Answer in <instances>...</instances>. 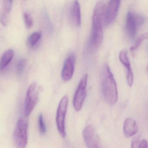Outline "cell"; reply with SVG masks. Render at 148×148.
<instances>
[{
	"label": "cell",
	"mask_w": 148,
	"mask_h": 148,
	"mask_svg": "<svg viewBox=\"0 0 148 148\" xmlns=\"http://www.w3.org/2000/svg\"><path fill=\"white\" fill-rule=\"evenodd\" d=\"M106 6L104 1H99L93 11L91 31L89 40V45L92 50L98 49L103 42V17Z\"/></svg>",
	"instance_id": "1"
},
{
	"label": "cell",
	"mask_w": 148,
	"mask_h": 148,
	"mask_svg": "<svg viewBox=\"0 0 148 148\" xmlns=\"http://www.w3.org/2000/svg\"><path fill=\"white\" fill-rule=\"evenodd\" d=\"M101 88L106 102L110 105H113L118 99L116 83L113 74L107 64L103 67L101 73Z\"/></svg>",
	"instance_id": "2"
},
{
	"label": "cell",
	"mask_w": 148,
	"mask_h": 148,
	"mask_svg": "<svg viewBox=\"0 0 148 148\" xmlns=\"http://www.w3.org/2000/svg\"><path fill=\"white\" fill-rule=\"evenodd\" d=\"M41 88L36 82H32L29 86L25 102V114L28 116L38 103L40 99Z\"/></svg>",
	"instance_id": "3"
},
{
	"label": "cell",
	"mask_w": 148,
	"mask_h": 148,
	"mask_svg": "<svg viewBox=\"0 0 148 148\" xmlns=\"http://www.w3.org/2000/svg\"><path fill=\"white\" fill-rule=\"evenodd\" d=\"M27 121L23 118L18 119L14 134V144L17 148H25L27 143Z\"/></svg>",
	"instance_id": "4"
},
{
	"label": "cell",
	"mask_w": 148,
	"mask_h": 148,
	"mask_svg": "<svg viewBox=\"0 0 148 148\" xmlns=\"http://www.w3.org/2000/svg\"><path fill=\"white\" fill-rule=\"evenodd\" d=\"M145 20L141 15L132 12L127 13L125 19V30L129 38H135L138 28L144 23Z\"/></svg>",
	"instance_id": "5"
},
{
	"label": "cell",
	"mask_w": 148,
	"mask_h": 148,
	"mask_svg": "<svg viewBox=\"0 0 148 148\" xmlns=\"http://www.w3.org/2000/svg\"><path fill=\"white\" fill-rule=\"evenodd\" d=\"M68 104V97L64 96L59 104L56 114V123L58 131L62 137H65L66 135L65 131L66 115Z\"/></svg>",
	"instance_id": "6"
},
{
	"label": "cell",
	"mask_w": 148,
	"mask_h": 148,
	"mask_svg": "<svg viewBox=\"0 0 148 148\" xmlns=\"http://www.w3.org/2000/svg\"><path fill=\"white\" fill-rule=\"evenodd\" d=\"M87 80L88 74H84L81 77L75 91L73 99V106L77 111H79L82 109L86 97Z\"/></svg>",
	"instance_id": "7"
},
{
	"label": "cell",
	"mask_w": 148,
	"mask_h": 148,
	"mask_svg": "<svg viewBox=\"0 0 148 148\" xmlns=\"http://www.w3.org/2000/svg\"><path fill=\"white\" fill-rule=\"evenodd\" d=\"M83 136L87 148H101L99 136L92 125H88L84 128Z\"/></svg>",
	"instance_id": "8"
},
{
	"label": "cell",
	"mask_w": 148,
	"mask_h": 148,
	"mask_svg": "<svg viewBox=\"0 0 148 148\" xmlns=\"http://www.w3.org/2000/svg\"><path fill=\"white\" fill-rule=\"evenodd\" d=\"M120 1L112 0L106 5L103 17V24L106 27L109 26L116 19L119 7Z\"/></svg>",
	"instance_id": "9"
},
{
	"label": "cell",
	"mask_w": 148,
	"mask_h": 148,
	"mask_svg": "<svg viewBox=\"0 0 148 148\" xmlns=\"http://www.w3.org/2000/svg\"><path fill=\"white\" fill-rule=\"evenodd\" d=\"M76 58L73 53L69 54L65 60L61 72L63 80L67 81L72 77L75 68Z\"/></svg>",
	"instance_id": "10"
},
{
	"label": "cell",
	"mask_w": 148,
	"mask_h": 148,
	"mask_svg": "<svg viewBox=\"0 0 148 148\" xmlns=\"http://www.w3.org/2000/svg\"><path fill=\"white\" fill-rule=\"evenodd\" d=\"M119 58V60L126 69L127 83L128 85L131 87L133 84L134 77L130 62L128 56V53L126 50H123L120 52Z\"/></svg>",
	"instance_id": "11"
},
{
	"label": "cell",
	"mask_w": 148,
	"mask_h": 148,
	"mask_svg": "<svg viewBox=\"0 0 148 148\" xmlns=\"http://www.w3.org/2000/svg\"><path fill=\"white\" fill-rule=\"evenodd\" d=\"M69 18L73 24L79 26L81 23V8L77 1H73L70 5L69 11Z\"/></svg>",
	"instance_id": "12"
},
{
	"label": "cell",
	"mask_w": 148,
	"mask_h": 148,
	"mask_svg": "<svg viewBox=\"0 0 148 148\" xmlns=\"http://www.w3.org/2000/svg\"><path fill=\"white\" fill-rule=\"evenodd\" d=\"M12 6L13 1L12 0H4L2 1L1 21L4 26H6L8 24Z\"/></svg>",
	"instance_id": "13"
},
{
	"label": "cell",
	"mask_w": 148,
	"mask_h": 148,
	"mask_svg": "<svg viewBox=\"0 0 148 148\" xmlns=\"http://www.w3.org/2000/svg\"><path fill=\"white\" fill-rule=\"evenodd\" d=\"M138 131L137 125L136 121L130 118L125 119L124 123L123 132L126 137L132 136L136 133Z\"/></svg>",
	"instance_id": "14"
},
{
	"label": "cell",
	"mask_w": 148,
	"mask_h": 148,
	"mask_svg": "<svg viewBox=\"0 0 148 148\" xmlns=\"http://www.w3.org/2000/svg\"><path fill=\"white\" fill-rule=\"evenodd\" d=\"M14 53L13 50L11 49L7 50L3 53L0 61L1 70H2L10 64L13 58Z\"/></svg>",
	"instance_id": "15"
},
{
	"label": "cell",
	"mask_w": 148,
	"mask_h": 148,
	"mask_svg": "<svg viewBox=\"0 0 148 148\" xmlns=\"http://www.w3.org/2000/svg\"><path fill=\"white\" fill-rule=\"evenodd\" d=\"M41 34L40 32H36L31 34L27 40V45L30 47H34L41 38Z\"/></svg>",
	"instance_id": "16"
},
{
	"label": "cell",
	"mask_w": 148,
	"mask_h": 148,
	"mask_svg": "<svg viewBox=\"0 0 148 148\" xmlns=\"http://www.w3.org/2000/svg\"><path fill=\"white\" fill-rule=\"evenodd\" d=\"M148 39V32L145 33L142 35H140L137 39L136 41L134 43L133 45L130 48L131 51H134L138 49L140 46L143 40Z\"/></svg>",
	"instance_id": "17"
},
{
	"label": "cell",
	"mask_w": 148,
	"mask_h": 148,
	"mask_svg": "<svg viewBox=\"0 0 148 148\" xmlns=\"http://www.w3.org/2000/svg\"><path fill=\"white\" fill-rule=\"evenodd\" d=\"M26 64V61L25 59H21L17 62L16 66V70L17 74L19 76H20L23 73Z\"/></svg>",
	"instance_id": "18"
},
{
	"label": "cell",
	"mask_w": 148,
	"mask_h": 148,
	"mask_svg": "<svg viewBox=\"0 0 148 148\" xmlns=\"http://www.w3.org/2000/svg\"><path fill=\"white\" fill-rule=\"evenodd\" d=\"M23 17L27 27L28 28L32 27L33 25L34 20L31 14L28 12H25L23 13Z\"/></svg>",
	"instance_id": "19"
},
{
	"label": "cell",
	"mask_w": 148,
	"mask_h": 148,
	"mask_svg": "<svg viewBox=\"0 0 148 148\" xmlns=\"http://www.w3.org/2000/svg\"><path fill=\"white\" fill-rule=\"evenodd\" d=\"M38 127L40 132L41 134H45L47 132V127L44 120L43 115L40 114L39 116L38 121Z\"/></svg>",
	"instance_id": "20"
},
{
	"label": "cell",
	"mask_w": 148,
	"mask_h": 148,
	"mask_svg": "<svg viewBox=\"0 0 148 148\" xmlns=\"http://www.w3.org/2000/svg\"><path fill=\"white\" fill-rule=\"evenodd\" d=\"M141 142L139 138L134 137L131 143V148H140Z\"/></svg>",
	"instance_id": "21"
},
{
	"label": "cell",
	"mask_w": 148,
	"mask_h": 148,
	"mask_svg": "<svg viewBox=\"0 0 148 148\" xmlns=\"http://www.w3.org/2000/svg\"><path fill=\"white\" fill-rule=\"evenodd\" d=\"M140 148H148V143L147 140L143 139L141 141Z\"/></svg>",
	"instance_id": "22"
},
{
	"label": "cell",
	"mask_w": 148,
	"mask_h": 148,
	"mask_svg": "<svg viewBox=\"0 0 148 148\" xmlns=\"http://www.w3.org/2000/svg\"><path fill=\"white\" fill-rule=\"evenodd\" d=\"M147 49H148V48H147Z\"/></svg>",
	"instance_id": "23"
}]
</instances>
